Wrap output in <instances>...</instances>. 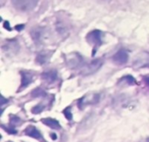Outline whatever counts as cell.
<instances>
[{
	"label": "cell",
	"instance_id": "cell-13",
	"mask_svg": "<svg viewBox=\"0 0 149 142\" xmlns=\"http://www.w3.org/2000/svg\"><path fill=\"white\" fill-rule=\"evenodd\" d=\"M63 113L65 114V116L66 117L67 120H71L72 119V113H71V108H70V107H67L66 109H65L64 112H63Z\"/></svg>",
	"mask_w": 149,
	"mask_h": 142
},
{
	"label": "cell",
	"instance_id": "cell-22",
	"mask_svg": "<svg viewBox=\"0 0 149 142\" xmlns=\"http://www.w3.org/2000/svg\"><path fill=\"white\" fill-rule=\"evenodd\" d=\"M9 142H10V141H9Z\"/></svg>",
	"mask_w": 149,
	"mask_h": 142
},
{
	"label": "cell",
	"instance_id": "cell-12",
	"mask_svg": "<svg viewBox=\"0 0 149 142\" xmlns=\"http://www.w3.org/2000/svg\"><path fill=\"white\" fill-rule=\"evenodd\" d=\"M99 101V95H92L91 99H87V97H83L79 101V106H86L89 104H94Z\"/></svg>",
	"mask_w": 149,
	"mask_h": 142
},
{
	"label": "cell",
	"instance_id": "cell-7",
	"mask_svg": "<svg viewBox=\"0 0 149 142\" xmlns=\"http://www.w3.org/2000/svg\"><path fill=\"white\" fill-rule=\"evenodd\" d=\"M24 134L26 135H28L30 137H32V138H35V139H40L42 137L40 132L35 127H32V126H30V127H26V129L24 131Z\"/></svg>",
	"mask_w": 149,
	"mask_h": 142
},
{
	"label": "cell",
	"instance_id": "cell-21",
	"mask_svg": "<svg viewBox=\"0 0 149 142\" xmlns=\"http://www.w3.org/2000/svg\"><path fill=\"white\" fill-rule=\"evenodd\" d=\"M141 142H149V137L146 138V139H144V140H142Z\"/></svg>",
	"mask_w": 149,
	"mask_h": 142
},
{
	"label": "cell",
	"instance_id": "cell-5",
	"mask_svg": "<svg viewBox=\"0 0 149 142\" xmlns=\"http://www.w3.org/2000/svg\"><path fill=\"white\" fill-rule=\"evenodd\" d=\"M21 75H22V80H21V86L20 89H24L26 86H28L31 81H32V75L29 72H21Z\"/></svg>",
	"mask_w": 149,
	"mask_h": 142
},
{
	"label": "cell",
	"instance_id": "cell-16",
	"mask_svg": "<svg viewBox=\"0 0 149 142\" xmlns=\"http://www.w3.org/2000/svg\"><path fill=\"white\" fill-rule=\"evenodd\" d=\"M125 79L127 81L129 85H134L135 84V79L132 76H125Z\"/></svg>",
	"mask_w": 149,
	"mask_h": 142
},
{
	"label": "cell",
	"instance_id": "cell-2",
	"mask_svg": "<svg viewBox=\"0 0 149 142\" xmlns=\"http://www.w3.org/2000/svg\"><path fill=\"white\" fill-rule=\"evenodd\" d=\"M86 39L89 44H91L93 46L94 50H97V48L102 44V39H101V31L98 30H94L88 33Z\"/></svg>",
	"mask_w": 149,
	"mask_h": 142
},
{
	"label": "cell",
	"instance_id": "cell-17",
	"mask_svg": "<svg viewBox=\"0 0 149 142\" xmlns=\"http://www.w3.org/2000/svg\"><path fill=\"white\" fill-rule=\"evenodd\" d=\"M3 27H4L6 30H8V31H10V30H11L10 27V23H9L8 21H5V22L3 23Z\"/></svg>",
	"mask_w": 149,
	"mask_h": 142
},
{
	"label": "cell",
	"instance_id": "cell-15",
	"mask_svg": "<svg viewBox=\"0 0 149 142\" xmlns=\"http://www.w3.org/2000/svg\"><path fill=\"white\" fill-rule=\"evenodd\" d=\"M43 109H44V106H42L41 105H38V106H36L34 108H32V113H35V114H37V113H41L42 111H43Z\"/></svg>",
	"mask_w": 149,
	"mask_h": 142
},
{
	"label": "cell",
	"instance_id": "cell-10",
	"mask_svg": "<svg viewBox=\"0 0 149 142\" xmlns=\"http://www.w3.org/2000/svg\"><path fill=\"white\" fill-rule=\"evenodd\" d=\"M50 55H51V53L49 52H42L37 55L36 61L39 65H44L48 61V59H50V57H51Z\"/></svg>",
	"mask_w": 149,
	"mask_h": 142
},
{
	"label": "cell",
	"instance_id": "cell-3",
	"mask_svg": "<svg viewBox=\"0 0 149 142\" xmlns=\"http://www.w3.org/2000/svg\"><path fill=\"white\" fill-rule=\"evenodd\" d=\"M103 62L101 59H95L93 62L89 63L88 65H86L84 69L82 70V75L84 76H88V75H92L93 73H95L102 65Z\"/></svg>",
	"mask_w": 149,
	"mask_h": 142
},
{
	"label": "cell",
	"instance_id": "cell-9",
	"mask_svg": "<svg viewBox=\"0 0 149 142\" xmlns=\"http://www.w3.org/2000/svg\"><path fill=\"white\" fill-rule=\"evenodd\" d=\"M81 61H82V58H80V56H79V55H78V54H75V56H72V55H70L69 59H67V60H66V62H67L68 65H69L71 68L77 67V66L80 64V62H81Z\"/></svg>",
	"mask_w": 149,
	"mask_h": 142
},
{
	"label": "cell",
	"instance_id": "cell-8",
	"mask_svg": "<svg viewBox=\"0 0 149 142\" xmlns=\"http://www.w3.org/2000/svg\"><path fill=\"white\" fill-rule=\"evenodd\" d=\"M57 77H58V74H57V72L56 71H53V70H51V71H48V72H45L42 74V78L47 81L48 83H52L54 82L56 79H57Z\"/></svg>",
	"mask_w": 149,
	"mask_h": 142
},
{
	"label": "cell",
	"instance_id": "cell-20",
	"mask_svg": "<svg viewBox=\"0 0 149 142\" xmlns=\"http://www.w3.org/2000/svg\"><path fill=\"white\" fill-rule=\"evenodd\" d=\"M145 81H146V83H147V85L149 86V77H147V78H145Z\"/></svg>",
	"mask_w": 149,
	"mask_h": 142
},
{
	"label": "cell",
	"instance_id": "cell-11",
	"mask_svg": "<svg viewBox=\"0 0 149 142\" xmlns=\"http://www.w3.org/2000/svg\"><path fill=\"white\" fill-rule=\"evenodd\" d=\"M45 126L52 128V129H59L60 128V125H59V122L56 120H53V119H50V118H47V119H43L41 120Z\"/></svg>",
	"mask_w": 149,
	"mask_h": 142
},
{
	"label": "cell",
	"instance_id": "cell-1",
	"mask_svg": "<svg viewBox=\"0 0 149 142\" xmlns=\"http://www.w3.org/2000/svg\"><path fill=\"white\" fill-rule=\"evenodd\" d=\"M38 0H12V3L19 10L27 11L32 10L38 3Z\"/></svg>",
	"mask_w": 149,
	"mask_h": 142
},
{
	"label": "cell",
	"instance_id": "cell-19",
	"mask_svg": "<svg viewBox=\"0 0 149 142\" xmlns=\"http://www.w3.org/2000/svg\"><path fill=\"white\" fill-rule=\"evenodd\" d=\"M51 135H52V140H56V139H57V135H56L55 134H52Z\"/></svg>",
	"mask_w": 149,
	"mask_h": 142
},
{
	"label": "cell",
	"instance_id": "cell-4",
	"mask_svg": "<svg viewBox=\"0 0 149 142\" xmlns=\"http://www.w3.org/2000/svg\"><path fill=\"white\" fill-rule=\"evenodd\" d=\"M128 58H129V55H128V52L124 50V49H121L120 51H118L113 56V61L117 64V65H125L126 63H127L128 61Z\"/></svg>",
	"mask_w": 149,
	"mask_h": 142
},
{
	"label": "cell",
	"instance_id": "cell-18",
	"mask_svg": "<svg viewBox=\"0 0 149 142\" xmlns=\"http://www.w3.org/2000/svg\"><path fill=\"white\" fill-rule=\"evenodd\" d=\"M24 27V24H21V25H17V26L15 27V29L17 30V31H20V30H23Z\"/></svg>",
	"mask_w": 149,
	"mask_h": 142
},
{
	"label": "cell",
	"instance_id": "cell-6",
	"mask_svg": "<svg viewBox=\"0 0 149 142\" xmlns=\"http://www.w3.org/2000/svg\"><path fill=\"white\" fill-rule=\"evenodd\" d=\"M43 29L40 28V27H37V28H33L31 31V36L33 39L34 42L36 43H38L41 41L42 39V37H43Z\"/></svg>",
	"mask_w": 149,
	"mask_h": 142
},
{
	"label": "cell",
	"instance_id": "cell-14",
	"mask_svg": "<svg viewBox=\"0 0 149 142\" xmlns=\"http://www.w3.org/2000/svg\"><path fill=\"white\" fill-rule=\"evenodd\" d=\"M32 95L34 97H40V96L45 95V92L41 89H36L32 92Z\"/></svg>",
	"mask_w": 149,
	"mask_h": 142
}]
</instances>
